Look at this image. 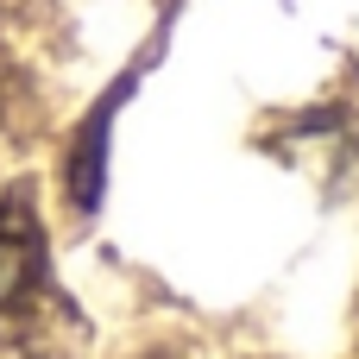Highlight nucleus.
Masks as SVG:
<instances>
[{
    "label": "nucleus",
    "instance_id": "nucleus-2",
    "mask_svg": "<svg viewBox=\"0 0 359 359\" xmlns=\"http://www.w3.org/2000/svg\"><path fill=\"white\" fill-rule=\"evenodd\" d=\"M126 88H133V76L120 82V88H107L101 95V107L76 126V145H69V164H63V183H69V202L76 208H95L101 202V183H107V120H114V107L126 101Z\"/></svg>",
    "mask_w": 359,
    "mask_h": 359
},
{
    "label": "nucleus",
    "instance_id": "nucleus-1",
    "mask_svg": "<svg viewBox=\"0 0 359 359\" xmlns=\"http://www.w3.org/2000/svg\"><path fill=\"white\" fill-rule=\"evenodd\" d=\"M0 347L25 359H76L82 322L50 278V246L25 189L0 196Z\"/></svg>",
    "mask_w": 359,
    "mask_h": 359
}]
</instances>
